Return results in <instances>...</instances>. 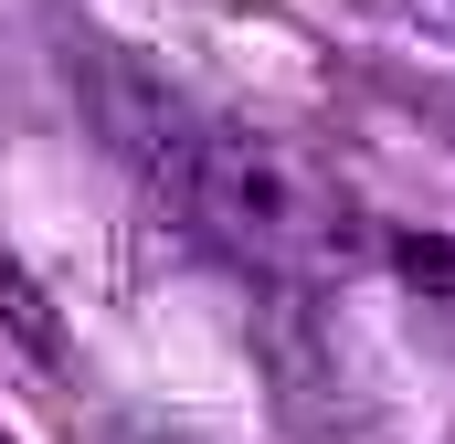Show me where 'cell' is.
Instances as JSON below:
<instances>
[{
    "label": "cell",
    "mask_w": 455,
    "mask_h": 444,
    "mask_svg": "<svg viewBox=\"0 0 455 444\" xmlns=\"http://www.w3.org/2000/svg\"><path fill=\"white\" fill-rule=\"evenodd\" d=\"M127 148L148 159V180L202 222L212 243H233L243 265H275V275H329L349 265L360 243V212L349 191L297 159L286 138H254V127H223V116H191V107H148L127 96Z\"/></svg>",
    "instance_id": "obj_1"
},
{
    "label": "cell",
    "mask_w": 455,
    "mask_h": 444,
    "mask_svg": "<svg viewBox=\"0 0 455 444\" xmlns=\"http://www.w3.org/2000/svg\"><path fill=\"white\" fill-rule=\"evenodd\" d=\"M0 329L21 338V349H43V360L64 349V329H53V297H43V275H32V265H21L11 243H0Z\"/></svg>",
    "instance_id": "obj_2"
},
{
    "label": "cell",
    "mask_w": 455,
    "mask_h": 444,
    "mask_svg": "<svg viewBox=\"0 0 455 444\" xmlns=\"http://www.w3.org/2000/svg\"><path fill=\"white\" fill-rule=\"evenodd\" d=\"M0 444H21V434H0Z\"/></svg>",
    "instance_id": "obj_3"
}]
</instances>
